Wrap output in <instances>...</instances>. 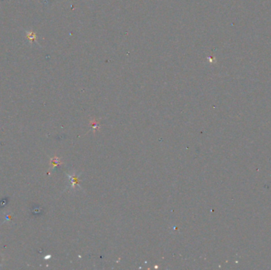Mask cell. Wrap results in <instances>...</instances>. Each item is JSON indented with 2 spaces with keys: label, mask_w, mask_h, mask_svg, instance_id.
<instances>
[{
  "label": "cell",
  "mask_w": 271,
  "mask_h": 270,
  "mask_svg": "<svg viewBox=\"0 0 271 270\" xmlns=\"http://www.w3.org/2000/svg\"><path fill=\"white\" fill-rule=\"evenodd\" d=\"M27 37L29 38V40L32 41H35L37 39V35L34 33V32H27Z\"/></svg>",
  "instance_id": "obj_1"
}]
</instances>
